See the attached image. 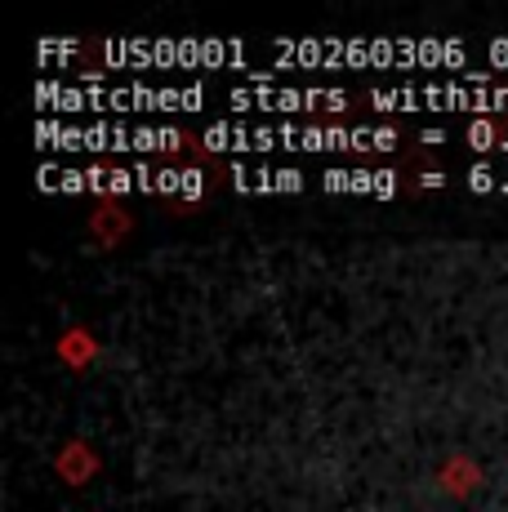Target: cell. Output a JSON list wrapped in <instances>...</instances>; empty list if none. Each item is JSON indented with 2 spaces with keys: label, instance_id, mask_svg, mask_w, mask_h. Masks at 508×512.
I'll use <instances>...</instances> for the list:
<instances>
[{
  "label": "cell",
  "instance_id": "cell-1",
  "mask_svg": "<svg viewBox=\"0 0 508 512\" xmlns=\"http://www.w3.org/2000/svg\"><path fill=\"white\" fill-rule=\"evenodd\" d=\"M437 481H442V490H451V495L464 499L468 490L482 486V468H477L473 459H446L442 472H437Z\"/></svg>",
  "mask_w": 508,
  "mask_h": 512
},
{
  "label": "cell",
  "instance_id": "cell-2",
  "mask_svg": "<svg viewBox=\"0 0 508 512\" xmlns=\"http://www.w3.org/2000/svg\"><path fill=\"white\" fill-rule=\"evenodd\" d=\"M58 472H63L67 481H85L94 472V455L81 441H72V446H63V455H58Z\"/></svg>",
  "mask_w": 508,
  "mask_h": 512
},
{
  "label": "cell",
  "instance_id": "cell-3",
  "mask_svg": "<svg viewBox=\"0 0 508 512\" xmlns=\"http://www.w3.org/2000/svg\"><path fill=\"white\" fill-rule=\"evenodd\" d=\"M58 352H63L67 366H85V361L94 357V343H90V334H85V330H72V334H63Z\"/></svg>",
  "mask_w": 508,
  "mask_h": 512
},
{
  "label": "cell",
  "instance_id": "cell-4",
  "mask_svg": "<svg viewBox=\"0 0 508 512\" xmlns=\"http://www.w3.org/2000/svg\"><path fill=\"white\" fill-rule=\"evenodd\" d=\"M94 232H99L107 245L121 241V236H125V219H121V210H116V205H103V210L94 214Z\"/></svg>",
  "mask_w": 508,
  "mask_h": 512
}]
</instances>
